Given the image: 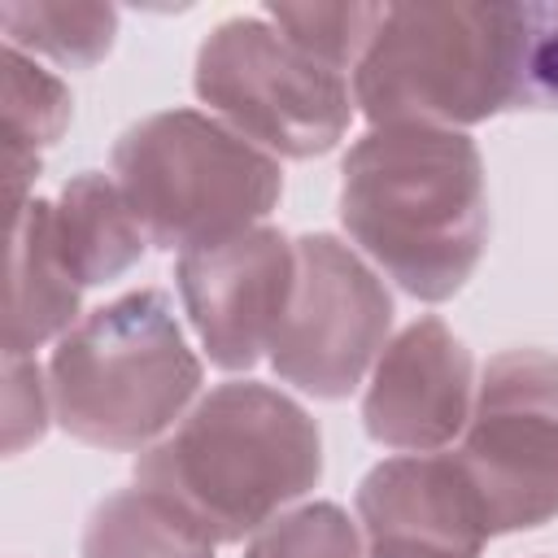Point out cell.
<instances>
[{"label":"cell","instance_id":"obj_16","mask_svg":"<svg viewBox=\"0 0 558 558\" xmlns=\"http://www.w3.org/2000/svg\"><path fill=\"white\" fill-rule=\"evenodd\" d=\"M9 48H35L65 65H92L109 52L118 13L109 4H0Z\"/></svg>","mask_w":558,"mask_h":558},{"label":"cell","instance_id":"obj_3","mask_svg":"<svg viewBox=\"0 0 558 558\" xmlns=\"http://www.w3.org/2000/svg\"><path fill=\"white\" fill-rule=\"evenodd\" d=\"M519 65L523 4H388L357 61L353 100L375 126L480 122L519 105Z\"/></svg>","mask_w":558,"mask_h":558},{"label":"cell","instance_id":"obj_14","mask_svg":"<svg viewBox=\"0 0 558 558\" xmlns=\"http://www.w3.org/2000/svg\"><path fill=\"white\" fill-rule=\"evenodd\" d=\"M83 558H214V541L153 488H122L96 506Z\"/></svg>","mask_w":558,"mask_h":558},{"label":"cell","instance_id":"obj_7","mask_svg":"<svg viewBox=\"0 0 558 558\" xmlns=\"http://www.w3.org/2000/svg\"><path fill=\"white\" fill-rule=\"evenodd\" d=\"M484 532L541 527L558 514V357L541 349L497 353L484 371L453 453Z\"/></svg>","mask_w":558,"mask_h":558},{"label":"cell","instance_id":"obj_20","mask_svg":"<svg viewBox=\"0 0 558 558\" xmlns=\"http://www.w3.org/2000/svg\"><path fill=\"white\" fill-rule=\"evenodd\" d=\"M9 388H4V449L17 453L26 440L44 436V388H39V366L26 357H9Z\"/></svg>","mask_w":558,"mask_h":558},{"label":"cell","instance_id":"obj_1","mask_svg":"<svg viewBox=\"0 0 558 558\" xmlns=\"http://www.w3.org/2000/svg\"><path fill=\"white\" fill-rule=\"evenodd\" d=\"M340 218L405 292L418 301L453 296L488 235L475 144L462 131L418 122L366 131L344 157Z\"/></svg>","mask_w":558,"mask_h":558},{"label":"cell","instance_id":"obj_6","mask_svg":"<svg viewBox=\"0 0 558 558\" xmlns=\"http://www.w3.org/2000/svg\"><path fill=\"white\" fill-rule=\"evenodd\" d=\"M196 96L283 157L336 148L353 113L340 70L301 52L270 17H231L201 44Z\"/></svg>","mask_w":558,"mask_h":558},{"label":"cell","instance_id":"obj_17","mask_svg":"<svg viewBox=\"0 0 558 558\" xmlns=\"http://www.w3.org/2000/svg\"><path fill=\"white\" fill-rule=\"evenodd\" d=\"M388 4H270L266 17L310 57L340 70L362 61Z\"/></svg>","mask_w":558,"mask_h":558},{"label":"cell","instance_id":"obj_9","mask_svg":"<svg viewBox=\"0 0 558 558\" xmlns=\"http://www.w3.org/2000/svg\"><path fill=\"white\" fill-rule=\"evenodd\" d=\"M292 283L296 248L270 227H253L179 257V292L187 318L209 349V362L227 371L253 366L262 349H270Z\"/></svg>","mask_w":558,"mask_h":558},{"label":"cell","instance_id":"obj_8","mask_svg":"<svg viewBox=\"0 0 558 558\" xmlns=\"http://www.w3.org/2000/svg\"><path fill=\"white\" fill-rule=\"evenodd\" d=\"M388 323L384 283L336 235H305L296 240V283L270 340V362L314 397H344L384 349Z\"/></svg>","mask_w":558,"mask_h":558},{"label":"cell","instance_id":"obj_13","mask_svg":"<svg viewBox=\"0 0 558 558\" xmlns=\"http://www.w3.org/2000/svg\"><path fill=\"white\" fill-rule=\"evenodd\" d=\"M78 305V283L57 257L48 201H31L9 222V310H4V353L26 357L35 344L70 327Z\"/></svg>","mask_w":558,"mask_h":558},{"label":"cell","instance_id":"obj_18","mask_svg":"<svg viewBox=\"0 0 558 558\" xmlns=\"http://www.w3.org/2000/svg\"><path fill=\"white\" fill-rule=\"evenodd\" d=\"M244 558H366V554L349 514L331 501H318L283 519H270L253 536Z\"/></svg>","mask_w":558,"mask_h":558},{"label":"cell","instance_id":"obj_5","mask_svg":"<svg viewBox=\"0 0 558 558\" xmlns=\"http://www.w3.org/2000/svg\"><path fill=\"white\" fill-rule=\"evenodd\" d=\"M113 174L148 244L179 253L253 231L283 187L270 153L196 109L135 122L113 148Z\"/></svg>","mask_w":558,"mask_h":558},{"label":"cell","instance_id":"obj_15","mask_svg":"<svg viewBox=\"0 0 558 558\" xmlns=\"http://www.w3.org/2000/svg\"><path fill=\"white\" fill-rule=\"evenodd\" d=\"M4 174H9V222L26 209L22 205V179L26 161L35 166V153L61 135L70 122V92L48 70L31 65L17 48H4Z\"/></svg>","mask_w":558,"mask_h":558},{"label":"cell","instance_id":"obj_19","mask_svg":"<svg viewBox=\"0 0 558 558\" xmlns=\"http://www.w3.org/2000/svg\"><path fill=\"white\" fill-rule=\"evenodd\" d=\"M519 105L558 109V0L523 4Z\"/></svg>","mask_w":558,"mask_h":558},{"label":"cell","instance_id":"obj_12","mask_svg":"<svg viewBox=\"0 0 558 558\" xmlns=\"http://www.w3.org/2000/svg\"><path fill=\"white\" fill-rule=\"evenodd\" d=\"M48 227L57 257L78 288L122 275L148 244L122 187L92 170L61 187V201L48 205Z\"/></svg>","mask_w":558,"mask_h":558},{"label":"cell","instance_id":"obj_21","mask_svg":"<svg viewBox=\"0 0 558 558\" xmlns=\"http://www.w3.org/2000/svg\"><path fill=\"white\" fill-rule=\"evenodd\" d=\"M366 558H471V554L449 549V545H432V541H397V536H384V541H366Z\"/></svg>","mask_w":558,"mask_h":558},{"label":"cell","instance_id":"obj_10","mask_svg":"<svg viewBox=\"0 0 558 558\" xmlns=\"http://www.w3.org/2000/svg\"><path fill=\"white\" fill-rule=\"evenodd\" d=\"M366 432L388 449L427 453L471 418V353L440 318L410 323L379 357L366 401Z\"/></svg>","mask_w":558,"mask_h":558},{"label":"cell","instance_id":"obj_2","mask_svg":"<svg viewBox=\"0 0 558 558\" xmlns=\"http://www.w3.org/2000/svg\"><path fill=\"white\" fill-rule=\"evenodd\" d=\"M323 475L314 418L266 384H222L135 462L140 488L183 510L209 541L262 532Z\"/></svg>","mask_w":558,"mask_h":558},{"label":"cell","instance_id":"obj_11","mask_svg":"<svg viewBox=\"0 0 558 558\" xmlns=\"http://www.w3.org/2000/svg\"><path fill=\"white\" fill-rule=\"evenodd\" d=\"M357 519L366 541H432L462 554H480L484 519L453 453L440 458H388L357 488Z\"/></svg>","mask_w":558,"mask_h":558},{"label":"cell","instance_id":"obj_4","mask_svg":"<svg viewBox=\"0 0 558 558\" xmlns=\"http://www.w3.org/2000/svg\"><path fill=\"white\" fill-rule=\"evenodd\" d=\"M61 427L100 449H140L161 436L201 388L166 292L140 288L74 323L48 366Z\"/></svg>","mask_w":558,"mask_h":558}]
</instances>
